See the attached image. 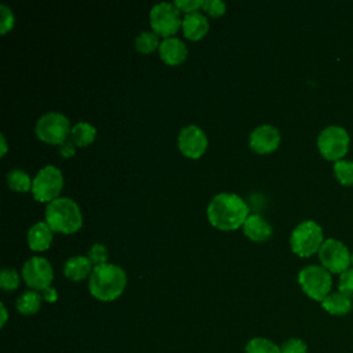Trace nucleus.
<instances>
[{
  "label": "nucleus",
  "mask_w": 353,
  "mask_h": 353,
  "mask_svg": "<svg viewBox=\"0 0 353 353\" xmlns=\"http://www.w3.org/2000/svg\"><path fill=\"white\" fill-rule=\"evenodd\" d=\"M248 205L234 193H218L207 207L210 223L219 230H234L244 225L248 216Z\"/></svg>",
  "instance_id": "obj_1"
},
{
  "label": "nucleus",
  "mask_w": 353,
  "mask_h": 353,
  "mask_svg": "<svg viewBox=\"0 0 353 353\" xmlns=\"http://www.w3.org/2000/svg\"><path fill=\"white\" fill-rule=\"evenodd\" d=\"M127 285L125 272L114 263H102L92 268L88 277L90 294L102 302L117 299Z\"/></svg>",
  "instance_id": "obj_2"
},
{
  "label": "nucleus",
  "mask_w": 353,
  "mask_h": 353,
  "mask_svg": "<svg viewBox=\"0 0 353 353\" xmlns=\"http://www.w3.org/2000/svg\"><path fill=\"white\" fill-rule=\"evenodd\" d=\"M46 222L52 232L72 234L81 228L83 215L74 200L57 197L46 207Z\"/></svg>",
  "instance_id": "obj_3"
},
{
  "label": "nucleus",
  "mask_w": 353,
  "mask_h": 353,
  "mask_svg": "<svg viewBox=\"0 0 353 353\" xmlns=\"http://www.w3.org/2000/svg\"><path fill=\"white\" fill-rule=\"evenodd\" d=\"M323 240V229L314 221H303L295 226L290 237L291 250L302 258L310 256L314 252H319Z\"/></svg>",
  "instance_id": "obj_4"
},
{
  "label": "nucleus",
  "mask_w": 353,
  "mask_h": 353,
  "mask_svg": "<svg viewBox=\"0 0 353 353\" xmlns=\"http://www.w3.org/2000/svg\"><path fill=\"white\" fill-rule=\"evenodd\" d=\"M69 119L59 112L44 113L36 123L34 132L37 138L50 145H62L70 135Z\"/></svg>",
  "instance_id": "obj_5"
},
{
  "label": "nucleus",
  "mask_w": 353,
  "mask_h": 353,
  "mask_svg": "<svg viewBox=\"0 0 353 353\" xmlns=\"http://www.w3.org/2000/svg\"><path fill=\"white\" fill-rule=\"evenodd\" d=\"M298 283L302 291L313 301L321 302L331 291V273L319 265L305 266L298 273Z\"/></svg>",
  "instance_id": "obj_6"
},
{
  "label": "nucleus",
  "mask_w": 353,
  "mask_h": 353,
  "mask_svg": "<svg viewBox=\"0 0 353 353\" xmlns=\"http://www.w3.org/2000/svg\"><path fill=\"white\" fill-rule=\"evenodd\" d=\"M63 186V176L55 165H46L41 168L32 183V194L40 203H51L55 200Z\"/></svg>",
  "instance_id": "obj_7"
},
{
  "label": "nucleus",
  "mask_w": 353,
  "mask_h": 353,
  "mask_svg": "<svg viewBox=\"0 0 353 353\" xmlns=\"http://www.w3.org/2000/svg\"><path fill=\"white\" fill-rule=\"evenodd\" d=\"M349 143L350 138L347 131L339 125L325 127L317 138V148L321 156L331 161L342 160L349 150Z\"/></svg>",
  "instance_id": "obj_8"
},
{
  "label": "nucleus",
  "mask_w": 353,
  "mask_h": 353,
  "mask_svg": "<svg viewBox=\"0 0 353 353\" xmlns=\"http://www.w3.org/2000/svg\"><path fill=\"white\" fill-rule=\"evenodd\" d=\"M150 26L156 34L167 37H172L174 33L182 26V19L179 15V10L174 3L161 1L152 7L150 10Z\"/></svg>",
  "instance_id": "obj_9"
},
{
  "label": "nucleus",
  "mask_w": 353,
  "mask_h": 353,
  "mask_svg": "<svg viewBox=\"0 0 353 353\" xmlns=\"http://www.w3.org/2000/svg\"><path fill=\"white\" fill-rule=\"evenodd\" d=\"M352 254L347 247L335 239H327L319 250V259L321 266L330 273H343L349 269Z\"/></svg>",
  "instance_id": "obj_10"
},
{
  "label": "nucleus",
  "mask_w": 353,
  "mask_h": 353,
  "mask_svg": "<svg viewBox=\"0 0 353 353\" xmlns=\"http://www.w3.org/2000/svg\"><path fill=\"white\" fill-rule=\"evenodd\" d=\"M22 279L32 290H46L54 279L51 263L44 256H32L22 266Z\"/></svg>",
  "instance_id": "obj_11"
},
{
  "label": "nucleus",
  "mask_w": 353,
  "mask_h": 353,
  "mask_svg": "<svg viewBox=\"0 0 353 353\" xmlns=\"http://www.w3.org/2000/svg\"><path fill=\"white\" fill-rule=\"evenodd\" d=\"M207 145V135L200 127L190 124L179 131L178 148L183 156L189 159H199L201 154H204Z\"/></svg>",
  "instance_id": "obj_12"
},
{
  "label": "nucleus",
  "mask_w": 353,
  "mask_h": 353,
  "mask_svg": "<svg viewBox=\"0 0 353 353\" xmlns=\"http://www.w3.org/2000/svg\"><path fill=\"white\" fill-rule=\"evenodd\" d=\"M280 143V132L272 124H262L250 134V148L258 154L274 152Z\"/></svg>",
  "instance_id": "obj_13"
},
{
  "label": "nucleus",
  "mask_w": 353,
  "mask_h": 353,
  "mask_svg": "<svg viewBox=\"0 0 353 353\" xmlns=\"http://www.w3.org/2000/svg\"><path fill=\"white\" fill-rule=\"evenodd\" d=\"M160 58L170 66L182 63L186 59L188 48L186 44L178 37H167L159 46Z\"/></svg>",
  "instance_id": "obj_14"
},
{
  "label": "nucleus",
  "mask_w": 353,
  "mask_h": 353,
  "mask_svg": "<svg viewBox=\"0 0 353 353\" xmlns=\"http://www.w3.org/2000/svg\"><path fill=\"white\" fill-rule=\"evenodd\" d=\"M243 232L244 234L256 243H262L266 241L268 239H270L273 229L272 225L261 215L258 214H252L248 215L244 225H243Z\"/></svg>",
  "instance_id": "obj_15"
},
{
  "label": "nucleus",
  "mask_w": 353,
  "mask_h": 353,
  "mask_svg": "<svg viewBox=\"0 0 353 353\" xmlns=\"http://www.w3.org/2000/svg\"><path fill=\"white\" fill-rule=\"evenodd\" d=\"M52 230L47 222L40 221L28 230V245L32 251H44L51 245Z\"/></svg>",
  "instance_id": "obj_16"
},
{
  "label": "nucleus",
  "mask_w": 353,
  "mask_h": 353,
  "mask_svg": "<svg viewBox=\"0 0 353 353\" xmlns=\"http://www.w3.org/2000/svg\"><path fill=\"white\" fill-rule=\"evenodd\" d=\"M208 28H210V23L207 17L199 11L186 14L185 18L182 19L183 34L189 40H199L204 37L205 33L208 32Z\"/></svg>",
  "instance_id": "obj_17"
},
{
  "label": "nucleus",
  "mask_w": 353,
  "mask_h": 353,
  "mask_svg": "<svg viewBox=\"0 0 353 353\" xmlns=\"http://www.w3.org/2000/svg\"><path fill=\"white\" fill-rule=\"evenodd\" d=\"M92 272V263L85 255L70 256L63 263V274L72 281H81Z\"/></svg>",
  "instance_id": "obj_18"
},
{
  "label": "nucleus",
  "mask_w": 353,
  "mask_h": 353,
  "mask_svg": "<svg viewBox=\"0 0 353 353\" xmlns=\"http://www.w3.org/2000/svg\"><path fill=\"white\" fill-rule=\"evenodd\" d=\"M321 306L327 313L332 316H345L352 310L353 302L350 298H347L346 295L338 291V292H330L321 301Z\"/></svg>",
  "instance_id": "obj_19"
},
{
  "label": "nucleus",
  "mask_w": 353,
  "mask_h": 353,
  "mask_svg": "<svg viewBox=\"0 0 353 353\" xmlns=\"http://www.w3.org/2000/svg\"><path fill=\"white\" fill-rule=\"evenodd\" d=\"M41 299H43V295H40L36 290L25 291L17 299V303H15L17 310L25 316L34 314L41 307Z\"/></svg>",
  "instance_id": "obj_20"
},
{
  "label": "nucleus",
  "mask_w": 353,
  "mask_h": 353,
  "mask_svg": "<svg viewBox=\"0 0 353 353\" xmlns=\"http://www.w3.org/2000/svg\"><path fill=\"white\" fill-rule=\"evenodd\" d=\"M95 137H97V128L92 124L85 121L77 123L76 125L72 127V131H70L72 142L80 148L90 145L95 139Z\"/></svg>",
  "instance_id": "obj_21"
},
{
  "label": "nucleus",
  "mask_w": 353,
  "mask_h": 353,
  "mask_svg": "<svg viewBox=\"0 0 353 353\" xmlns=\"http://www.w3.org/2000/svg\"><path fill=\"white\" fill-rule=\"evenodd\" d=\"M32 183H33V181L30 179V176L19 168L11 170L7 174V185L11 190L28 192V190H32Z\"/></svg>",
  "instance_id": "obj_22"
},
{
  "label": "nucleus",
  "mask_w": 353,
  "mask_h": 353,
  "mask_svg": "<svg viewBox=\"0 0 353 353\" xmlns=\"http://www.w3.org/2000/svg\"><path fill=\"white\" fill-rule=\"evenodd\" d=\"M245 353H281V347L266 338H252L245 345Z\"/></svg>",
  "instance_id": "obj_23"
},
{
  "label": "nucleus",
  "mask_w": 353,
  "mask_h": 353,
  "mask_svg": "<svg viewBox=\"0 0 353 353\" xmlns=\"http://www.w3.org/2000/svg\"><path fill=\"white\" fill-rule=\"evenodd\" d=\"M159 46V34H156L154 32H141L135 39V48L141 54H149L154 51Z\"/></svg>",
  "instance_id": "obj_24"
},
{
  "label": "nucleus",
  "mask_w": 353,
  "mask_h": 353,
  "mask_svg": "<svg viewBox=\"0 0 353 353\" xmlns=\"http://www.w3.org/2000/svg\"><path fill=\"white\" fill-rule=\"evenodd\" d=\"M334 175L345 186L353 185V161L338 160L334 164Z\"/></svg>",
  "instance_id": "obj_25"
},
{
  "label": "nucleus",
  "mask_w": 353,
  "mask_h": 353,
  "mask_svg": "<svg viewBox=\"0 0 353 353\" xmlns=\"http://www.w3.org/2000/svg\"><path fill=\"white\" fill-rule=\"evenodd\" d=\"M21 279L17 270L14 269H3L0 272V287L4 291H14L19 287Z\"/></svg>",
  "instance_id": "obj_26"
},
{
  "label": "nucleus",
  "mask_w": 353,
  "mask_h": 353,
  "mask_svg": "<svg viewBox=\"0 0 353 353\" xmlns=\"http://www.w3.org/2000/svg\"><path fill=\"white\" fill-rule=\"evenodd\" d=\"M87 256H88V259L91 261V263L94 266L108 263L106 262L108 261V248L101 243H94L92 247L90 248Z\"/></svg>",
  "instance_id": "obj_27"
},
{
  "label": "nucleus",
  "mask_w": 353,
  "mask_h": 353,
  "mask_svg": "<svg viewBox=\"0 0 353 353\" xmlns=\"http://www.w3.org/2000/svg\"><path fill=\"white\" fill-rule=\"evenodd\" d=\"M338 288H339V292L353 299V269H347L343 273H341Z\"/></svg>",
  "instance_id": "obj_28"
},
{
  "label": "nucleus",
  "mask_w": 353,
  "mask_h": 353,
  "mask_svg": "<svg viewBox=\"0 0 353 353\" xmlns=\"http://www.w3.org/2000/svg\"><path fill=\"white\" fill-rule=\"evenodd\" d=\"M0 17H1V21H0V33L1 34H6L8 30L12 29L14 26V14L11 11V8L6 4H1L0 6Z\"/></svg>",
  "instance_id": "obj_29"
},
{
  "label": "nucleus",
  "mask_w": 353,
  "mask_h": 353,
  "mask_svg": "<svg viewBox=\"0 0 353 353\" xmlns=\"http://www.w3.org/2000/svg\"><path fill=\"white\" fill-rule=\"evenodd\" d=\"M281 353H307V345L299 338H290L281 346Z\"/></svg>",
  "instance_id": "obj_30"
},
{
  "label": "nucleus",
  "mask_w": 353,
  "mask_h": 353,
  "mask_svg": "<svg viewBox=\"0 0 353 353\" xmlns=\"http://www.w3.org/2000/svg\"><path fill=\"white\" fill-rule=\"evenodd\" d=\"M203 10L210 15V17H221L226 11V4L221 0H204L203 3Z\"/></svg>",
  "instance_id": "obj_31"
},
{
  "label": "nucleus",
  "mask_w": 353,
  "mask_h": 353,
  "mask_svg": "<svg viewBox=\"0 0 353 353\" xmlns=\"http://www.w3.org/2000/svg\"><path fill=\"white\" fill-rule=\"evenodd\" d=\"M204 0H175L174 4L179 11H185L186 14L196 12L199 8H203Z\"/></svg>",
  "instance_id": "obj_32"
},
{
  "label": "nucleus",
  "mask_w": 353,
  "mask_h": 353,
  "mask_svg": "<svg viewBox=\"0 0 353 353\" xmlns=\"http://www.w3.org/2000/svg\"><path fill=\"white\" fill-rule=\"evenodd\" d=\"M74 150H76V145L73 142H69V141H66L65 143H62L59 146V152L63 157H72L74 154Z\"/></svg>",
  "instance_id": "obj_33"
},
{
  "label": "nucleus",
  "mask_w": 353,
  "mask_h": 353,
  "mask_svg": "<svg viewBox=\"0 0 353 353\" xmlns=\"http://www.w3.org/2000/svg\"><path fill=\"white\" fill-rule=\"evenodd\" d=\"M43 299H44L46 302H50V303L55 302V301L58 299V292H57V290L52 288V287H48V288L43 290Z\"/></svg>",
  "instance_id": "obj_34"
},
{
  "label": "nucleus",
  "mask_w": 353,
  "mask_h": 353,
  "mask_svg": "<svg viewBox=\"0 0 353 353\" xmlns=\"http://www.w3.org/2000/svg\"><path fill=\"white\" fill-rule=\"evenodd\" d=\"M0 307H1V327H4V324H6V321H7V317H8V314H7V309H6V306H4V303H1L0 305Z\"/></svg>",
  "instance_id": "obj_35"
},
{
  "label": "nucleus",
  "mask_w": 353,
  "mask_h": 353,
  "mask_svg": "<svg viewBox=\"0 0 353 353\" xmlns=\"http://www.w3.org/2000/svg\"><path fill=\"white\" fill-rule=\"evenodd\" d=\"M1 146H3L1 156H4V154H6V152H7V142H6V138H4V135H3V134H1Z\"/></svg>",
  "instance_id": "obj_36"
},
{
  "label": "nucleus",
  "mask_w": 353,
  "mask_h": 353,
  "mask_svg": "<svg viewBox=\"0 0 353 353\" xmlns=\"http://www.w3.org/2000/svg\"><path fill=\"white\" fill-rule=\"evenodd\" d=\"M350 262L353 263V254H352V256H350Z\"/></svg>",
  "instance_id": "obj_37"
}]
</instances>
